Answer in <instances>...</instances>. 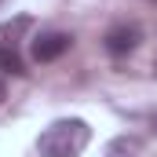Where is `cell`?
Here are the masks:
<instances>
[{"label":"cell","instance_id":"cell-3","mask_svg":"<svg viewBox=\"0 0 157 157\" xmlns=\"http://www.w3.org/2000/svg\"><path fill=\"white\" fill-rule=\"evenodd\" d=\"M143 44V29L135 22H117L110 33H106V51L110 55H128Z\"/></svg>","mask_w":157,"mask_h":157},{"label":"cell","instance_id":"cell-2","mask_svg":"<svg viewBox=\"0 0 157 157\" xmlns=\"http://www.w3.org/2000/svg\"><path fill=\"white\" fill-rule=\"evenodd\" d=\"M70 44H73L70 33H59V29L40 33V37H33V59L37 62H55V59H62L70 51Z\"/></svg>","mask_w":157,"mask_h":157},{"label":"cell","instance_id":"cell-4","mask_svg":"<svg viewBox=\"0 0 157 157\" xmlns=\"http://www.w3.org/2000/svg\"><path fill=\"white\" fill-rule=\"evenodd\" d=\"M29 26H33V22H29L26 15L15 18V22H4V26H0V48H18V37H22Z\"/></svg>","mask_w":157,"mask_h":157},{"label":"cell","instance_id":"cell-5","mask_svg":"<svg viewBox=\"0 0 157 157\" xmlns=\"http://www.w3.org/2000/svg\"><path fill=\"white\" fill-rule=\"evenodd\" d=\"M0 70H4V73H15V77L26 73V62H22L18 48H0Z\"/></svg>","mask_w":157,"mask_h":157},{"label":"cell","instance_id":"cell-6","mask_svg":"<svg viewBox=\"0 0 157 157\" xmlns=\"http://www.w3.org/2000/svg\"><path fill=\"white\" fill-rule=\"evenodd\" d=\"M4 95H7V88H4V80H0V102H4Z\"/></svg>","mask_w":157,"mask_h":157},{"label":"cell","instance_id":"cell-1","mask_svg":"<svg viewBox=\"0 0 157 157\" xmlns=\"http://www.w3.org/2000/svg\"><path fill=\"white\" fill-rule=\"evenodd\" d=\"M88 139H91V128L80 117L55 121V124L44 128V135L37 139V154L40 157H80L84 146H88Z\"/></svg>","mask_w":157,"mask_h":157},{"label":"cell","instance_id":"cell-7","mask_svg":"<svg viewBox=\"0 0 157 157\" xmlns=\"http://www.w3.org/2000/svg\"><path fill=\"white\" fill-rule=\"evenodd\" d=\"M154 132H157V117H154Z\"/></svg>","mask_w":157,"mask_h":157},{"label":"cell","instance_id":"cell-8","mask_svg":"<svg viewBox=\"0 0 157 157\" xmlns=\"http://www.w3.org/2000/svg\"><path fill=\"white\" fill-rule=\"evenodd\" d=\"M150 4H157V0H150Z\"/></svg>","mask_w":157,"mask_h":157}]
</instances>
